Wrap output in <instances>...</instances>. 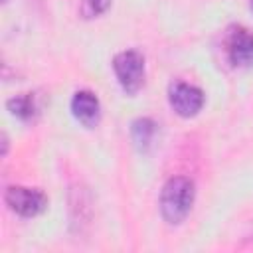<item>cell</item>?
Here are the masks:
<instances>
[{
    "label": "cell",
    "mask_w": 253,
    "mask_h": 253,
    "mask_svg": "<svg viewBox=\"0 0 253 253\" xmlns=\"http://www.w3.org/2000/svg\"><path fill=\"white\" fill-rule=\"evenodd\" d=\"M194 196H196V188L190 178L172 176L170 180H166L160 192V213L164 221L170 225L182 223L192 210Z\"/></svg>",
    "instance_id": "obj_1"
},
{
    "label": "cell",
    "mask_w": 253,
    "mask_h": 253,
    "mask_svg": "<svg viewBox=\"0 0 253 253\" xmlns=\"http://www.w3.org/2000/svg\"><path fill=\"white\" fill-rule=\"evenodd\" d=\"M154 134H156V123L148 117L136 119L130 125V136H132V142L138 150H146L152 144Z\"/></svg>",
    "instance_id": "obj_7"
},
{
    "label": "cell",
    "mask_w": 253,
    "mask_h": 253,
    "mask_svg": "<svg viewBox=\"0 0 253 253\" xmlns=\"http://www.w3.org/2000/svg\"><path fill=\"white\" fill-rule=\"evenodd\" d=\"M227 57L235 67H253V34L235 28L227 36Z\"/></svg>",
    "instance_id": "obj_5"
},
{
    "label": "cell",
    "mask_w": 253,
    "mask_h": 253,
    "mask_svg": "<svg viewBox=\"0 0 253 253\" xmlns=\"http://www.w3.org/2000/svg\"><path fill=\"white\" fill-rule=\"evenodd\" d=\"M2 2H6V0H2Z\"/></svg>",
    "instance_id": "obj_11"
},
{
    "label": "cell",
    "mask_w": 253,
    "mask_h": 253,
    "mask_svg": "<svg viewBox=\"0 0 253 253\" xmlns=\"http://www.w3.org/2000/svg\"><path fill=\"white\" fill-rule=\"evenodd\" d=\"M4 202L8 208L22 215V217H34L42 213L47 206V196L38 188H26V186H10L4 192Z\"/></svg>",
    "instance_id": "obj_3"
},
{
    "label": "cell",
    "mask_w": 253,
    "mask_h": 253,
    "mask_svg": "<svg viewBox=\"0 0 253 253\" xmlns=\"http://www.w3.org/2000/svg\"><path fill=\"white\" fill-rule=\"evenodd\" d=\"M249 8H251V12H253V0H249Z\"/></svg>",
    "instance_id": "obj_10"
},
{
    "label": "cell",
    "mask_w": 253,
    "mask_h": 253,
    "mask_svg": "<svg viewBox=\"0 0 253 253\" xmlns=\"http://www.w3.org/2000/svg\"><path fill=\"white\" fill-rule=\"evenodd\" d=\"M111 6V0H83V14L87 18H93V16H101L103 12H107Z\"/></svg>",
    "instance_id": "obj_9"
},
{
    "label": "cell",
    "mask_w": 253,
    "mask_h": 253,
    "mask_svg": "<svg viewBox=\"0 0 253 253\" xmlns=\"http://www.w3.org/2000/svg\"><path fill=\"white\" fill-rule=\"evenodd\" d=\"M168 101L170 107L176 111V115L190 119L194 115H198L204 107V91L196 85L190 83H172L168 89Z\"/></svg>",
    "instance_id": "obj_4"
},
{
    "label": "cell",
    "mask_w": 253,
    "mask_h": 253,
    "mask_svg": "<svg viewBox=\"0 0 253 253\" xmlns=\"http://www.w3.org/2000/svg\"><path fill=\"white\" fill-rule=\"evenodd\" d=\"M6 107L14 117H18L22 121H32L38 115V103L32 93H22V95L8 99Z\"/></svg>",
    "instance_id": "obj_8"
},
{
    "label": "cell",
    "mask_w": 253,
    "mask_h": 253,
    "mask_svg": "<svg viewBox=\"0 0 253 253\" xmlns=\"http://www.w3.org/2000/svg\"><path fill=\"white\" fill-rule=\"evenodd\" d=\"M71 113L83 126H95L101 119V103L91 91H77L71 99Z\"/></svg>",
    "instance_id": "obj_6"
},
{
    "label": "cell",
    "mask_w": 253,
    "mask_h": 253,
    "mask_svg": "<svg viewBox=\"0 0 253 253\" xmlns=\"http://www.w3.org/2000/svg\"><path fill=\"white\" fill-rule=\"evenodd\" d=\"M113 69L125 93L134 95L144 83V57L136 49H125L115 55Z\"/></svg>",
    "instance_id": "obj_2"
}]
</instances>
